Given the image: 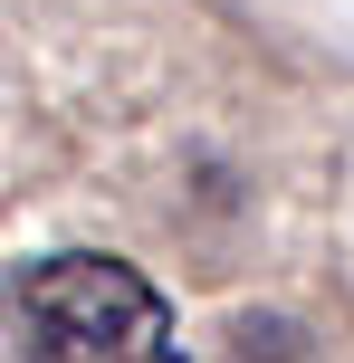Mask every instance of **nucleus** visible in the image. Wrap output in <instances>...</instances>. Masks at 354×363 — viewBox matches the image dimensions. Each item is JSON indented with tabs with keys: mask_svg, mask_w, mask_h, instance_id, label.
Segmentation results:
<instances>
[{
	"mask_svg": "<svg viewBox=\"0 0 354 363\" xmlns=\"http://www.w3.org/2000/svg\"><path fill=\"white\" fill-rule=\"evenodd\" d=\"M19 345L29 363H192L172 335V296L106 249L38 258L19 277Z\"/></svg>",
	"mask_w": 354,
	"mask_h": 363,
	"instance_id": "1",
	"label": "nucleus"
}]
</instances>
